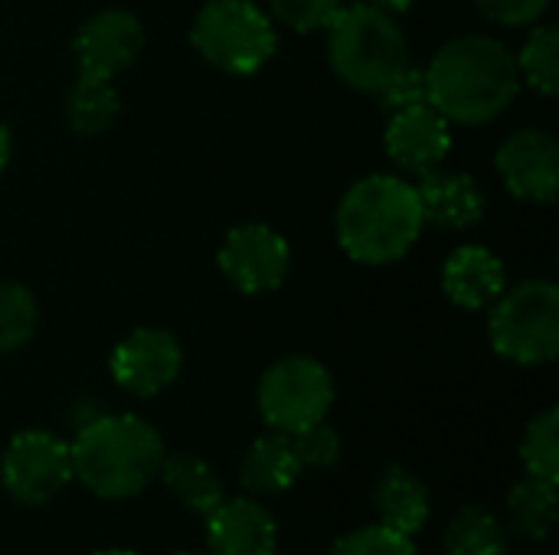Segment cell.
<instances>
[{
  "label": "cell",
  "mask_w": 559,
  "mask_h": 555,
  "mask_svg": "<svg viewBox=\"0 0 559 555\" xmlns=\"http://www.w3.org/2000/svg\"><path fill=\"white\" fill-rule=\"evenodd\" d=\"M72 478V448L52 432H20L0 461L3 491L23 507L49 504Z\"/></svg>",
  "instance_id": "8"
},
{
  "label": "cell",
  "mask_w": 559,
  "mask_h": 555,
  "mask_svg": "<svg viewBox=\"0 0 559 555\" xmlns=\"http://www.w3.org/2000/svg\"><path fill=\"white\" fill-rule=\"evenodd\" d=\"M491 343L504 360L544 366L559 357V288L547 278L524 281L498 298Z\"/></svg>",
  "instance_id": "5"
},
{
  "label": "cell",
  "mask_w": 559,
  "mask_h": 555,
  "mask_svg": "<svg viewBox=\"0 0 559 555\" xmlns=\"http://www.w3.org/2000/svg\"><path fill=\"white\" fill-rule=\"evenodd\" d=\"M370 3L380 7V10H386V13H403V10H409L413 0H370Z\"/></svg>",
  "instance_id": "31"
},
{
  "label": "cell",
  "mask_w": 559,
  "mask_h": 555,
  "mask_svg": "<svg viewBox=\"0 0 559 555\" xmlns=\"http://www.w3.org/2000/svg\"><path fill=\"white\" fill-rule=\"evenodd\" d=\"M298 474H301V464L285 432H272L252 442L239 468V481L252 494H285L298 481Z\"/></svg>",
  "instance_id": "18"
},
{
  "label": "cell",
  "mask_w": 559,
  "mask_h": 555,
  "mask_svg": "<svg viewBox=\"0 0 559 555\" xmlns=\"http://www.w3.org/2000/svg\"><path fill=\"white\" fill-rule=\"evenodd\" d=\"M331 555H416V546L406 533L390 527H364L334 543Z\"/></svg>",
  "instance_id": "27"
},
{
  "label": "cell",
  "mask_w": 559,
  "mask_h": 555,
  "mask_svg": "<svg viewBox=\"0 0 559 555\" xmlns=\"http://www.w3.org/2000/svg\"><path fill=\"white\" fill-rule=\"evenodd\" d=\"M334 406V379L324 363L311 357H285L265 370L259 383V412L272 432H298L324 415Z\"/></svg>",
  "instance_id": "7"
},
{
  "label": "cell",
  "mask_w": 559,
  "mask_h": 555,
  "mask_svg": "<svg viewBox=\"0 0 559 555\" xmlns=\"http://www.w3.org/2000/svg\"><path fill=\"white\" fill-rule=\"evenodd\" d=\"M69 448L75 478L102 500L141 494L164 461L160 435L138 415H98L79 429Z\"/></svg>",
  "instance_id": "3"
},
{
  "label": "cell",
  "mask_w": 559,
  "mask_h": 555,
  "mask_svg": "<svg viewBox=\"0 0 559 555\" xmlns=\"http://www.w3.org/2000/svg\"><path fill=\"white\" fill-rule=\"evenodd\" d=\"M95 555H134V553H124V550H105V553H95Z\"/></svg>",
  "instance_id": "33"
},
{
  "label": "cell",
  "mask_w": 559,
  "mask_h": 555,
  "mask_svg": "<svg viewBox=\"0 0 559 555\" xmlns=\"http://www.w3.org/2000/svg\"><path fill=\"white\" fill-rule=\"evenodd\" d=\"M288 442H292V451H295L301 471H305V468L324 471V468H334L337 458H341V438H337V432H334L331 425H324V422H314V425H308V429L292 432Z\"/></svg>",
  "instance_id": "26"
},
{
  "label": "cell",
  "mask_w": 559,
  "mask_h": 555,
  "mask_svg": "<svg viewBox=\"0 0 559 555\" xmlns=\"http://www.w3.org/2000/svg\"><path fill=\"white\" fill-rule=\"evenodd\" d=\"M377 98H380V105H383V111H400V108H409V105H419V101H426V72L423 69H413V62L383 88V92H377Z\"/></svg>",
  "instance_id": "29"
},
{
  "label": "cell",
  "mask_w": 559,
  "mask_h": 555,
  "mask_svg": "<svg viewBox=\"0 0 559 555\" xmlns=\"http://www.w3.org/2000/svg\"><path fill=\"white\" fill-rule=\"evenodd\" d=\"M442 291L465 311H481L504 294V265L481 245H462L442 268Z\"/></svg>",
  "instance_id": "15"
},
{
  "label": "cell",
  "mask_w": 559,
  "mask_h": 555,
  "mask_svg": "<svg viewBox=\"0 0 559 555\" xmlns=\"http://www.w3.org/2000/svg\"><path fill=\"white\" fill-rule=\"evenodd\" d=\"M508 517L518 536L540 543L557 527V484L527 478L508 494Z\"/></svg>",
  "instance_id": "20"
},
{
  "label": "cell",
  "mask_w": 559,
  "mask_h": 555,
  "mask_svg": "<svg viewBox=\"0 0 559 555\" xmlns=\"http://www.w3.org/2000/svg\"><path fill=\"white\" fill-rule=\"evenodd\" d=\"M118 108H121V101H118L111 79L79 75L66 95V118H69L72 131H79L85 137L102 134L118 118Z\"/></svg>",
  "instance_id": "21"
},
{
  "label": "cell",
  "mask_w": 559,
  "mask_h": 555,
  "mask_svg": "<svg viewBox=\"0 0 559 555\" xmlns=\"http://www.w3.org/2000/svg\"><path fill=\"white\" fill-rule=\"evenodd\" d=\"M452 121H445L429 101L400 108L386 124V154L406 170H432L452 150Z\"/></svg>",
  "instance_id": "13"
},
{
  "label": "cell",
  "mask_w": 559,
  "mask_h": 555,
  "mask_svg": "<svg viewBox=\"0 0 559 555\" xmlns=\"http://www.w3.org/2000/svg\"><path fill=\"white\" fill-rule=\"evenodd\" d=\"M521 458L527 468V478L559 484V412L547 409L544 415H537L521 442Z\"/></svg>",
  "instance_id": "24"
},
{
  "label": "cell",
  "mask_w": 559,
  "mask_h": 555,
  "mask_svg": "<svg viewBox=\"0 0 559 555\" xmlns=\"http://www.w3.org/2000/svg\"><path fill=\"white\" fill-rule=\"evenodd\" d=\"M144 46V26L131 10H98L88 16L75 33V65L79 75L92 79H115L121 69H128Z\"/></svg>",
  "instance_id": "10"
},
{
  "label": "cell",
  "mask_w": 559,
  "mask_h": 555,
  "mask_svg": "<svg viewBox=\"0 0 559 555\" xmlns=\"http://www.w3.org/2000/svg\"><path fill=\"white\" fill-rule=\"evenodd\" d=\"M478 10L501 26H527L544 16L550 0H475Z\"/></svg>",
  "instance_id": "30"
},
{
  "label": "cell",
  "mask_w": 559,
  "mask_h": 555,
  "mask_svg": "<svg viewBox=\"0 0 559 555\" xmlns=\"http://www.w3.org/2000/svg\"><path fill=\"white\" fill-rule=\"evenodd\" d=\"M521 79H527L537 92L557 95L559 88V33L557 26H534L524 39V49L514 56Z\"/></svg>",
  "instance_id": "23"
},
{
  "label": "cell",
  "mask_w": 559,
  "mask_h": 555,
  "mask_svg": "<svg viewBox=\"0 0 559 555\" xmlns=\"http://www.w3.org/2000/svg\"><path fill=\"white\" fill-rule=\"evenodd\" d=\"M373 504L380 510V523L396 533H406V536H413L426 527L429 507H432L426 484L400 464H393L380 474V481L373 487Z\"/></svg>",
  "instance_id": "17"
},
{
  "label": "cell",
  "mask_w": 559,
  "mask_h": 555,
  "mask_svg": "<svg viewBox=\"0 0 559 555\" xmlns=\"http://www.w3.org/2000/svg\"><path fill=\"white\" fill-rule=\"evenodd\" d=\"M449 555H508V530L481 507H465L445 530Z\"/></svg>",
  "instance_id": "22"
},
{
  "label": "cell",
  "mask_w": 559,
  "mask_h": 555,
  "mask_svg": "<svg viewBox=\"0 0 559 555\" xmlns=\"http://www.w3.org/2000/svg\"><path fill=\"white\" fill-rule=\"evenodd\" d=\"M426 222L442 229H468L485 216V196L468 173H429L416 186Z\"/></svg>",
  "instance_id": "16"
},
{
  "label": "cell",
  "mask_w": 559,
  "mask_h": 555,
  "mask_svg": "<svg viewBox=\"0 0 559 555\" xmlns=\"http://www.w3.org/2000/svg\"><path fill=\"white\" fill-rule=\"evenodd\" d=\"M269 3H272L275 20H282L285 26L298 33L324 29L341 10V0H269Z\"/></svg>",
  "instance_id": "28"
},
{
  "label": "cell",
  "mask_w": 559,
  "mask_h": 555,
  "mask_svg": "<svg viewBox=\"0 0 559 555\" xmlns=\"http://www.w3.org/2000/svg\"><path fill=\"white\" fill-rule=\"evenodd\" d=\"M498 173L504 186L527 203H550L559 190V144L554 134L527 128L498 147Z\"/></svg>",
  "instance_id": "12"
},
{
  "label": "cell",
  "mask_w": 559,
  "mask_h": 555,
  "mask_svg": "<svg viewBox=\"0 0 559 555\" xmlns=\"http://www.w3.org/2000/svg\"><path fill=\"white\" fill-rule=\"evenodd\" d=\"M206 543L213 555H275L278 527L255 500H223L206 514Z\"/></svg>",
  "instance_id": "14"
},
{
  "label": "cell",
  "mask_w": 559,
  "mask_h": 555,
  "mask_svg": "<svg viewBox=\"0 0 559 555\" xmlns=\"http://www.w3.org/2000/svg\"><path fill=\"white\" fill-rule=\"evenodd\" d=\"M288 265V242L262 222L236 226L219 249V268L242 294H265L282 288Z\"/></svg>",
  "instance_id": "9"
},
{
  "label": "cell",
  "mask_w": 559,
  "mask_h": 555,
  "mask_svg": "<svg viewBox=\"0 0 559 555\" xmlns=\"http://www.w3.org/2000/svg\"><path fill=\"white\" fill-rule=\"evenodd\" d=\"M36 298L16 281H0V353L26 347L29 337L36 334Z\"/></svg>",
  "instance_id": "25"
},
{
  "label": "cell",
  "mask_w": 559,
  "mask_h": 555,
  "mask_svg": "<svg viewBox=\"0 0 559 555\" xmlns=\"http://www.w3.org/2000/svg\"><path fill=\"white\" fill-rule=\"evenodd\" d=\"M423 226L416 186L390 173L354 183L334 216L341 249L360 265H390L403 258L416 245Z\"/></svg>",
  "instance_id": "2"
},
{
  "label": "cell",
  "mask_w": 559,
  "mask_h": 555,
  "mask_svg": "<svg viewBox=\"0 0 559 555\" xmlns=\"http://www.w3.org/2000/svg\"><path fill=\"white\" fill-rule=\"evenodd\" d=\"M7 160H10V131L0 124V173H3V167H7Z\"/></svg>",
  "instance_id": "32"
},
{
  "label": "cell",
  "mask_w": 559,
  "mask_h": 555,
  "mask_svg": "<svg viewBox=\"0 0 559 555\" xmlns=\"http://www.w3.org/2000/svg\"><path fill=\"white\" fill-rule=\"evenodd\" d=\"M167 484V491L193 514H210L223 504V481L216 478V471L193 455H164L160 471H157Z\"/></svg>",
  "instance_id": "19"
},
{
  "label": "cell",
  "mask_w": 559,
  "mask_h": 555,
  "mask_svg": "<svg viewBox=\"0 0 559 555\" xmlns=\"http://www.w3.org/2000/svg\"><path fill=\"white\" fill-rule=\"evenodd\" d=\"M183 555H193V553H183Z\"/></svg>",
  "instance_id": "34"
},
{
  "label": "cell",
  "mask_w": 559,
  "mask_h": 555,
  "mask_svg": "<svg viewBox=\"0 0 559 555\" xmlns=\"http://www.w3.org/2000/svg\"><path fill=\"white\" fill-rule=\"evenodd\" d=\"M324 29L331 69L357 92L377 95L409 65V43L403 29L393 13L373 3L341 7Z\"/></svg>",
  "instance_id": "4"
},
{
  "label": "cell",
  "mask_w": 559,
  "mask_h": 555,
  "mask_svg": "<svg viewBox=\"0 0 559 555\" xmlns=\"http://www.w3.org/2000/svg\"><path fill=\"white\" fill-rule=\"evenodd\" d=\"M190 39L210 65L229 75H252L275 52L272 20L249 0L203 3L193 20Z\"/></svg>",
  "instance_id": "6"
},
{
  "label": "cell",
  "mask_w": 559,
  "mask_h": 555,
  "mask_svg": "<svg viewBox=\"0 0 559 555\" xmlns=\"http://www.w3.org/2000/svg\"><path fill=\"white\" fill-rule=\"evenodd\" d=\"M423 72L426 101L455 124H488L501 118L521 92L514 52L491 36L449 39Z\"/></svg>",
  "instance_id": "1"
},
{
  "label": "cell",
  "mask_w": 559,
  "mask_h": 555,
  "mask_svg": "<svg viewBox=\"0 0 559 555\" xmlns=\"http://www.w3.org/2000/svg\"><path fill=\"white\" fill-rule=\"evenodd\" d=\"M183 366V353L174 334L157 327H141L128 334L111 353V376L131 396H157L167 389Z\"/></svg>",
  "instance_id": "11"
}]
</instances>
